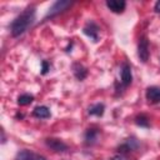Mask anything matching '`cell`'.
<instances>
[{
    "mask_svg": "<svg viewBox=\"0 0 160 160\" xmlns=\"http://www.w3.org/2000/svg\"><path fill=\"white\" fill-rule=\"evenodd\" d=\"M35 15H36V9L34 5L28 6L22 12H20L11 22L10 25V32L11 36L18 38L20 35H22L34 22L35 20Z\"/></svg>",
    "mask_w": 160,
    "mask_h": 160,
    "instance_id": "6da1fadb",
    "label": "cell"
},
{
    "mask_svg": "<svg viewBox=\"0 0 160 160\" xmlns=\"http://www.w3.org/2000/svg\"><path fill=\"white\" fill-rule=\"evenodd\" d=\"M72 5V1H69V0H58L55 1L48 10V12L45 14L44 16V20H49V19H52L55 18L56 15L64 12L65 10H68L70 6Z\"/></svg>",
    "mask_w": 160,
    "mask_h": 160,
    "instance_id": "7a4b0ae2",
    "label": "cell"
},
{
    "mask_svg": "<svg viewBox=\"0 0 160 160\" xmlns=\"http://www.w3.org/2000/svg\"><path fill=\"white\" fill-rule=\"evenodd\" d=\"M99 30H100L99 25H98L95 21H92V20L88 21V22L85 24V26L82 28V32H84L88 38H90L94 42H98V41H99Z\"/></svg>",
    "mask_w": 160,
    "mask_h": 160,
    "instance_id": "3957f363",
    "label": "cell"
},
{
    "mask_svg": "<svg viewBox=\"0 0 160 160\" xmlns=\"http://www.w3.org/2000/svg\"><path fill=\"white\" fill-rule=\"evenodd\" d=\"M149 40L146 36H141L138 44V58L141 62H146L149 60Z\"/></svg>",
    "mask_w": 160,
    "mask_h": 160,
    "instance_id": "277c9868",
    "label": "cell"
},
{
    "mask_svg": "<svg viewBox=\"0 0 160 160\" xmlns=\"http://www.w3.org/2000/svg\"><path fill=\"white\" fill-rule=\"evenodd\" d=\"M132 81V74H131V66L128 62H124L120 69V84L121 89L128 88Z\"/></svg>",
    "mask_w": 160,
    "mask_h": 160,
    "instance_id": "5b68a950",
    "label": "cell"
},
{
    "mask_svg": "<svg viewBox=\"0 0 160 160\" xmlns=\"http://www.w3.org/2000/svg\"><path fill=\"white\" fill-rule=\"evenodd\" d=\"M45 145L48 148H50L52 151L55 152H65L69 150V146L60 139H56V138H48L45 139Z\"/></svg>",
    "mask_w": 160,
    "mask_h": 160,
    "instance_id": "8992f818",
    "label": "cell"
},
{
    "mask_svg": "<svg viewBox=\"0 0 160 160\" xmlns=\"http://www.w3.org/2000/svg\"><path fill=\"white\" fill-rule=\"evenodd\" d=\"M139 141L135 139V138H128L121 145H119L118 146V151L120 152V154H128V152H130V151H135L138 148H139Z\"/></svg>",
    "mask_w": 160,
    "mask_h": 160,
    "instance_id": "52a82bcc",
    "label": "cell"
},
{
    "mask_svg": "<svg viewBox=\"0 0 160 160\" xmlns=\"http://www.w3.org/2000/svg\"><path fill=\"white\" fill-rule=\"evenodd\" d=\"M15 160H46V158H44L42 155L34 152L31 150L24 149V150H20L15 155Z\"/></svg>",
    "mask_w": 160,
    "mask_h": 160,
    "instance_id": "ba28073f",
    "label": "cell"
},
{
    "mask_svg": "<svg viewBox=\"0 0 160 160\" xmlns=\"http://www.w3.org/2000/svg\"><path fill=\"white\" fill-rule=\"evenodd\" d=\"M99 135H100V131L99 129H95V128H90L85 131L84 134V142L86 146H92L98 142V139H99Z\"/></svg>",
    "mask_w": 160,
    "mask_h": 160,
    "instance_id": "9c48e42d",
    "label": "cell"
},
{
    "mask_svg": "<svg viewBox=\"0 0 160 160\" xmlns=\"http://www.w3.org/2000/svg\"><path fill=\"white\" fill-rule=\"evenodd\" d=\"M145 98L149 104H159L160 102V88L149 86L145 91Z\"/></svg>",
    "mask_w": 160,
    "mask_h": 160,
    "instance_id": "30bf717a",
    "label": "cell"
},
{
    "mask_svg": "<svg viewBox=\"0 0 160 160\" xmlns=\"http://www.w3.org/2000/svg\"><path fill=\"white\" fill-rule=\"evenodd\" d=\"M105 4L108 9L115 14H121L126 8V2L124 0H106Z\"/></svg>",
    "mask_w": 160,
    "mask_h": 160,
    "instance_id": "8fae6325",
    "label": "cell"
},
{
    "mask_svg": "<svg viewBox=\"0 0 160 160\" xmlns=\"http://www.w3.org/2000/svg\"><path fill=\"white\" fill-rule=\"evenodd\" d=\"M71 69H72L74 76H75L79 81H82V80L88 76V69H86L82 64H80V62H74L72 66H71Z\"/></svg>",
    "mask_w": 160,
    "mask_h": 160,
    "instance_id": "7c38bea8",
    "label": "cell"
},
{
    "mask_svg": "<svg viewBox=\"0 0 160 160\" xmlns=\"http://www.w3.org/2000/svg\"><path fill=\"white\" fill-rule=\"evenodd\" d=\"M32 116L36 119H49L51 116V112H50V109L48 106L40 105L32 110Z\"/></svg>",
    "mask_w": 160,
    "mask_h": 160,
    "instance_id": "4fadbf2b",
    "label": "cell"
},
{
    "mask_svg": "<svg viewBox=\"0 0 160 160\" xmlns=\"http://www.w3.org/2000/svg\"><path fill=\"white\" fill-rule=\"evenodd\" d=\"M104 112H105V105L102 102H96L88 108V114L92 116H102Z\"/></svg>",
    "mask_w": 160,
    "mask_h": 160,
    "instance_id": "5bb4252c",
    "label": "cell"
},
{
    "mask_svg": "<svg viewBox=\"0 0 160 160\" xmlns=\"http://www.w3.org/2000/svg\"><path fill=\"white\" fill-rule=\"evenodd\" d=\"M135 124L138 125V126H140V128H150V120H149V118H148V115H145V114H140V115H138L136 118H135Z\"/></svg>",
    "mask_w": 160,
    "mask_h": 160,
    "instance_id": "9a60e30c",
    "label": "cell"
},
{
    "mask_svg": "<svg viewBox=\"0 0 160 160\" xmlns=\"http://www.w3.org/2000/svg\"><path fill=\"white\" fill-rule=\"evenodd\" d=\"M34 101V96L31 94H22L18 98V104L20 106H25V105H29Z\"/></svg>",
    "mask_w": 160,
    "mask_h": 160,
    "instance_id": "2e32d148",
    "label": "cell"
},
{
    "mask_svg": "<svg viewBox=\"0 0 160 160\" xmlns=\"http://www.w3.org/2000/svg\"><path fill=\"white\" fill-rule=\"evenodd\" d=\"M50 70V64L46 61V60H42L41 61V74L42 75H46Z\"/></svg>",
    "mask_w": 160,
    "mask_h": 160,
    "instance_id": "e0dca14e",
    "label": "cell"
},
{
    "mask_svg": "<svg viewBox=\"0 0 160 160\" xmlns=\"http://www.w3.org/2000/svg\"><path fill=\"white\" fill-rule=\"evenodd\" d=\"M109 160H126V156H125L124 154H120V152H118V154H115L114 156H111Z\"/></svg>",
    "mask_w": 160,
    "mask_h": 160,
    "instance_id": "ac0fdd59",
    "label": "cell"
},
{
    "mask_svg": "<svg viewBox=\"0 0 160 160\" xmlns=\"http://www.w3.org/2000/svg\"><path fill=\"white\" fill-rule=\"evenodd\" d=\"M154 11L158 12V14H160V0H158V1L155 2V5H154Z\"/></svg>",
    "mask_w": 160,
    "mask_h": 160,
    "instance_id": "d6986e66",
    "label": "cell"
},
{
    "mask_svg": "<svg viewBox=\"0 0 160 160\" xmlns=\"http://www.w3.org/2000/svg\"><path fill=\"white\" fill-rule=\"evenodd\" d=\"M5 141H6V138H5L4 130H1V142H2V144H5Z\"/></svg>",
    "mask_w": 160,
    "mask_h": 160,
    "instance_id": "ffe728a7",
    "label": "cell"
}]
</instances>
